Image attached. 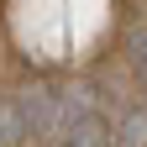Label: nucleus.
Listing matches in <instances>:
<instances>
[{
    "label": "nucleus",
    "mask_w": 147,
    "mask_h": 147,
    "mask_svg": "<svg viewBox=\"0 0 147 147\" xmlns=\"http://www.w3.org/2000/svg\"><path fill=\"white\" fill-rule=\"evenodd\" d=\"M131 53H137V68H142V79H147V32L131 37Z\"/></svg>",
    "instance_id": "obj_1"
}]
</instances>
